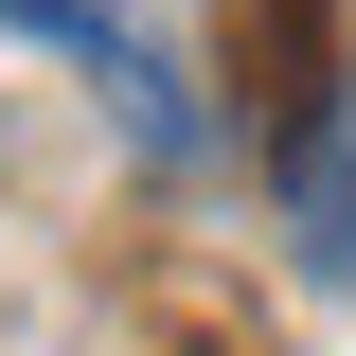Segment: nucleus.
<instances>
[{
  "label": "nucleus",
  "instance_id": "nucleus-1",
  "mask_svg": "<svg viewBox=\"0 0 356 356\" xmlns=\"http://www.w3.org/2000/svg\"><path fill=\"white\" fill-rule=\"evenodd\" d=\"M0 18H36V0H0Z\"/></svg>",
  "mask_w": 356,
  "mask_h": 356
}]
</instances>
